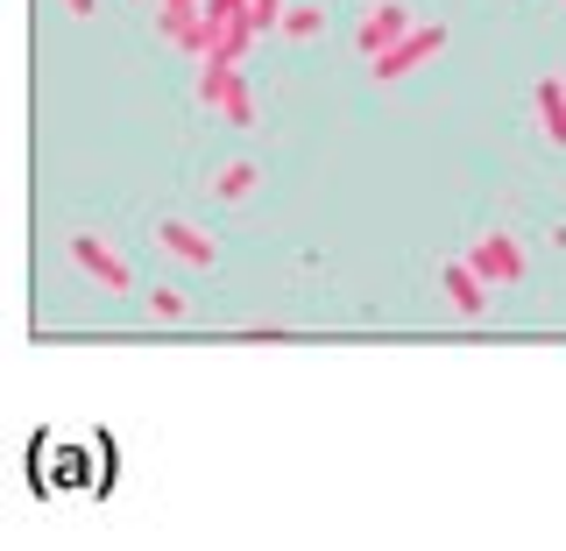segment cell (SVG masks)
<instances>
[{
  "instance_id": "7c38bea8",
  "label": "cell",
  "mask_w": 566,
  "mask_h": 551,
  "mask_svg": "<svg viewBox=\"0 0 566 551\" xmlns=\"http://www.w3.org/2000/svg\"><path fill=\"white\" fill-rule=\"evenodd\" d=\"M93 8H99V0H64V14H78V22H85Z\"/></svg>"
},
{
  "instance_id": "6da1fadb",
  "label": "cell",
  "mask_w": 566,
  "mask_h": 551,
  "mask_svg": "<svg viewBox=\"0 0 566 551\" xmlns=\"http://www.w3.org/2000/svg\"><path fill=\"white\" fill-rule=\"evenodd\" d=\"M64 255H71V269H78L93 290H135V269H128V255H120L114 241H99V234H71L64 241Z\"/></svg>"
},
{
  "instance_id": "4fadbf2b",
  "label": "cell",
  "mask_w": 566,
  "mask_h": 551,
  "mask_svg": "<svg viewBox=\"0 0 566 551\" xmlns=\"http://www.w3.org/2000/svg\"><path fill=\"white\" fill-rule=\"evenodd\" d=\"M156 8H199V0H156Z\"/></svg>"
},
{
  "instance_id": "30bf717a",
  "label": "cell",
  "mask_w": 566,
  "mask_h": 551,
  "mask_svg": "<svg viewBox=\"0 0 566 551\" xmlns=\"http://www.w3.org/2000/svg\"><path fill=\"white\" fill-rule=\"evenodd\" d=\"M185 311H191V297L177 290V283H156V290H149V318H156V326H177Z\"/></svg>"
},
{
  "instance_id": "3957f363",
  "label": "cell",
  "mask_w": 566,
  "mask_h": 551,
  "mask_svg": "<svg viewBox=\"0 0 566 551\" xmlns=\"http://www.w3.org/2000/svg\"><path fill=\"white\" fill-rule=\"evenodd\" d=\"M468 262L495 283V290H510V283H524V276H531V255H524V241H517V234H482V241L468 247Z\"/></svg>"
},
{
  "instance_id": "7a4b0ae2",
  "label": "cell",
  "mask_w": 566,
  "mask_h": 551,
  "mask_svg": "<svg viewBox=\"0 0 566 551\" xmlns=\"http://www.w3.org/2000/svg\"><path fill=\"white\" fill-rule=\"evenodd\" d=\"M439 50H447V29H439V22H418L403 43H389L382 57H368V78H376V85H397V78H411L418 64H432Z\"/></svg>"
},
{
  "instance_id": "52a82bcc",
  "label": "cell",
  "mask_w": 566,
  "mask_h": 551,
  "mask_svg": "<svg viewBox=\"0 0 566 551\" xmlns=\"http://www.w3.org/2000/svg\"><path fill=\"white\" fill-rule=\"evenodd\" d=\"M255 184H262V170L248 163V156H227V163H212V177H206V199L241 205V199H255Z\"/></svg>"
},
{
  "instance_id": "8992f818",
  "label": "cell",
  "mask_w": 566,
  "mask_h": 551,
  "mask_svg": "<svg viewBox=\"0 0 566 551\" xmlns=\"http://www.w3.org/2000/svg\"><path fill=\"white\" fill-rule=\"evenodd\" d=\"M439 290H447L453 318H482V311H489V290H495V283H489L482 269H474L468 255H453L447 269H439Z\"/></svg>"
},
{
  "instance_id": "277c9868",
  "label": "cell",
  "mask_w": 566,
  "mask_h": 551,
  "mask_svg": "<svg viewBox=\"0 0 566 551\" xmlns=\"http://www.w3.org/2000/svg\"><path fill=\"white\" fill-rule=\"evenodd\" d=\"M156 247L170 262H185V269H220V241L199 220H156Z\"/></svg>"
},
{
  "instance_id": "5b68a950",
  "label": "cell",
  "mask_w": 566,
  "mask_h": 551,
  "mask_svg": "<svg viewBox=\"0 0 566 551\" xmlns=\"http://www.w3.org/2000/svg\"><path fill=\"white\" fill-rule=\"evenodd\" d=\"M418 22H411V8L403 0H368V14H361V29H354V50L361 57H382L389 43H403Z\"/></svg>"
},
{
  "instance_id": "ba28073f",
  "label": "cell",
  "mask_w": 566,
  "mask_h": 551,
  "mask_svg": "<svg viewBox=\"0 0 566 551\" xmlns=\"http://www.w3.org/2000/svg\"><path fill=\"white\" fill-rule=\"evenodd\" d=\"M531 106H538V135L553 141V149H566V78H538Z\"/></svg>"
},
{
  "instance_id": "8fae6325",
  "label": "cell",
  "mask_w": 566,
  "mask_h": 551,
  "mask_svg": "<svg viewBox=\"0 0 566 551\" xmlns=\"http://www.w3.org/2000/svg\"><path fill=\"white\" fill-rule=\"evenodd\" d=\"M248 22H255V29H276L283 22V0H248Z\"/></svg>"
},
{
  "instance_id": "9c48e42d",
  "label": "cell",
  "mask_w": 566,
  "mask_h": 551,
  "mask_svg": "<svg viewBox=\"0 0 566 551\" xmlns=\"http://www.w3.org/2000/svg\"><path fill=\"white\" fill-rule=\"evenodd\" d=\"M283 43H318V35H326V14L318 8H283Z\"/></svg>"
}]
</instances>
